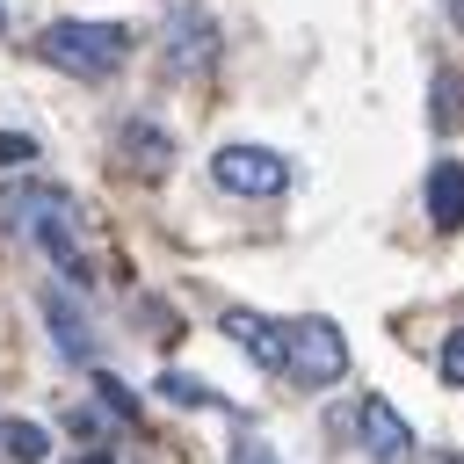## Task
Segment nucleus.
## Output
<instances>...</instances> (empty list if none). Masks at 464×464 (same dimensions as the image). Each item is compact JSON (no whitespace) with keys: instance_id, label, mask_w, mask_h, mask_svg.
<instances>
[{"instance_id":"f257e3e1","label":"nucleus","mask_w":464,"mask_h":464,"mask_svg":"<svg viewBox=\"0 0 464 464\" xmlns=\"http://www.w3.org/2000/svg\"><path fill=\"white\" fill-rule=\"evenodd\" d=\"M0 232L44 246V254L58 261L65 283H87V268H80V203H72V188H58V181H14V188H0Z\"/></svg>"},{"instance_id":"f03ea898","label":"nucleus","mask_w":464,"mask_h":464,"mask_svg":"<svg viewBox=\"0 0 464 464\" xmlns=\"http://www.w3.org/2000/svg\"><path fill=\"white\" fill-rule=\"evenodd\" d=\"M36 58L58 65V72H72V80H109L130 58V29L123 22H51L36 36Z\"/></svg>"},{"instance_id":"7ed1b4c3","label":"nucleus","mask_w":464,"mask_h":464,"mask_svg":"<svg viewBox=\"0 0 464 464\" xmlns=\"http://www.w3.org/2000/svg\"><path fill=\"white\" fill-rule=\"evenodd\" d=\"M283 377H297V384H341L348 377V341H341V326L334 319H297V326H283Z\"/></svg>"},{"instance_id":"20e7f679","label":"nucleus","mask_w":464,"mask_h":464,"mask_svg":"<svg viewBox=\"0 0 464 464\" xmlns=\"http://www.w3.org/2000/svg\"><path fill=\"white\" fill-rule=\"evenodd\" d=\"M210 174H218V188H232V196H283V188H290V160L268 152V145H225V152L210 160Z\"/></svg>"},{"instance_id":"39448f33","label":"nucleus","mask_w":464,"mask_h":464,"mask_svg":"<svg viewBox=\"0 0 464 464\" xmlns=\"http://www.w3.org/2000/svg\"><path fill=\"white\" fill-rule=\"evenodd\" d=\"M355 428H362V450H370L377 464H413V450H420L413 428H406V413H399L392 399H377V392L355 406Z\"/></svg>"},{"instance_id":"423d86ee","label":"nucleus","mask_w":464,"mask_h":464,"mask_svg":"<svg viewBox=\"0 0 464 464\" xmlns=\"http://www.w3.org/2000/svg\"><path fill=\"white\" fill-rule=\"evenodd\" d=\"M210 36H218V29H210V14H203L196 0H174V7H167V65H174L181 80L210 65V51H218Z\"/></svg>"},{"instance_id":"0eeeda50","label":"nucleus","mask_w":464,"mask_h":464,"mask_svg":"<svg viewBox=\"0 0 464 464\" xmlns=\"http://www.w3.org/2000/svg\"><path fill=\"white\" fill-rule=\"evenodd\" d=\"M225 334L261 362V370H283V326L261 319V312H225Z\"/></svg>"},{"instance_id":"6e6552de","label":"nucleus","mask_w":464,"mask_h":464,"mask_svg":"<svg viewBox=\"0 0 464 464\" xmlns=\"http://www.w3.org/2000/svg\"><path fill=\"white\" fill-rule=\"evenodd\" d=\"M428 218H435L442 232L464 225V160H435V167H428Z\"/></svg>"},{"instance_id":"1a4fd4ad","label":"nucleus","mask_w":464,"mask_h":464,"mask_svg":"<svg viewBox=\"0 0 464 464\" xmlns=\"http://www.w3.org/2000/svg\"><path fill=\"white\" fill-rule=\"evenodd\" d=\"M116 138H123V152H130L145 174H160V167L174 160V138H167L152 116H123V130H116Z\"/></svg>"},{"instance_id":"9d476101","label":"nucleus","mask_w":464,"mask_h":464,"mask_svg":"<svg viewBox=\"0 0 464 464\" xmlns=\"http://www.w3.org/2000/svg\"><path fill=\"white\" fill-rule=\"evenodd\" d=\"M44 319H51V334H58V355H72V362H94V334H87V319L72 312V297H44Z\"/></svg>"},{"instance_id":"9b49d317","label":"nucleus","mask_w":464,"mask_h":464,"mask_svg":"<svg viewBox=\"0 0 464 464\" xmlns=\"http://www.w3.org/2000/svg\"><path fill=\"white\" fill-rule=\"evenodd\" d=\"M428 123L435 130H464V72H435L428 80Z\"/></svg>"},{"instance_id":"f8f14e48","label":"nucleus","mask_w":464,"mask_h":464,"mask_svg":"<svg viewBox=\"0 0 464 464\" xmlns=\"http://www.w3.org/2000/svg\"><path fill=\"white\" fill-rule=\"evenodd\" d=\"M0 450H7V464H44L51 457V428L44 420H7L0 428Z\"/></svg>"},{"instance_id":"ddd939ff","label":"nucleus","mask_w":464,"mask_h":464,"mask_svg":"<svg viewBox=\"0 0 464 464\" xmlns=\"http://www.w3.org/2000/svg\"><path fill=\"white\" fill-rule=\"evenodd\" d=\"M160 392H167L174 406H225V399H218L203 377H181V370H167V377H160Z\"/></svg>"},{"instance_id":"4468645a","label":"nucleus","mask_w":464,"mask_h":464,"mask_svg":"<svg viewBox=\"0 0 464 464\" xmlns=\"http://www.w3.org/2000/svg\"><path fill=\"white\" fill-rule=\"evenodd\" d=\"M94 392H102V406H109L116 420H138V392H130L123 377H109V370H94Z\"/></svg>"},{"instance_id":"2eb2a0df","label":"nucleus","mask_w":464,"mask_h":464,"mask_svg":"<svg viewBox=\"0 0 464 464\" xmlns=\"http://www.w3.org/2000/svg\"><path fill=\"white\" fill-rule=\"evenodd\" d=\"M435 370H442V384H464V326L442 334V362H435Z\"/></svg>"},{"instance_id":"dca6fc26","label":"nucleus","mask_w":464,"mask_h":464,"mask_svg":"<svg viewBox=\"0 0 464 464\" xmlns=\"http://www.w3.org/2000/svg\"><path fill=\"white\" fill-rule=\"evenodd\" d=\"M29 160H36V145L14 138V130H0V167H29Z\"/></svg>"},{"instance_id":"f3484780","label":"nucleus","mask_w":464,"mask_h":464,"mask_svg":"<svg viewBox=\"0 0 464 464\" xmlns=\"http://www.w3.org/2000/svg\"><path fill=\"white\" fill-rule=\"evenodd\" d=\"M232 464H283V457H276V450H268V442H254V435H246V442H239V450H232Z\"/></svg>"},{"instance_id":"a211bd4d","label":"nucleus","mask_w":464,"mask_h":464,"mask_svg":"<svg viewBox=\"0 0 464 464\" xmlns=\"http://www.w3.org/2000/svg\"><path fill=\"white\" fill-rule=\"evenodd\" d=\"M428 464H464V450H428Z\"/></svg>"},{"instance_id":"6ab92c4d","label":"nucleus","mask_w":464,"mask_h":464,"mask_svg":"<svg viewBox=\"0 0 464 464\" xmlns=\"http://www.w3.org/2000/svg\"><path fill=\"white\" fill-rule=\"evenodd\" d=\"M80 464H116V457H109V450H87V457H80Z\"/></svg>"},{"instance_id":"aec40b11","label":"nucleus","mask_w":464,"mask_h":464,"mask_svg":"<svg viewBox=\"0 0 464 464\" xmlns=\"http://www.w3.org/2000/svg\"><path fill=\"white\" fill-rule=\"evenodd\" d=\"M450 22H457V29H464V0H450Z\"/></svg>"}]
</instances>
